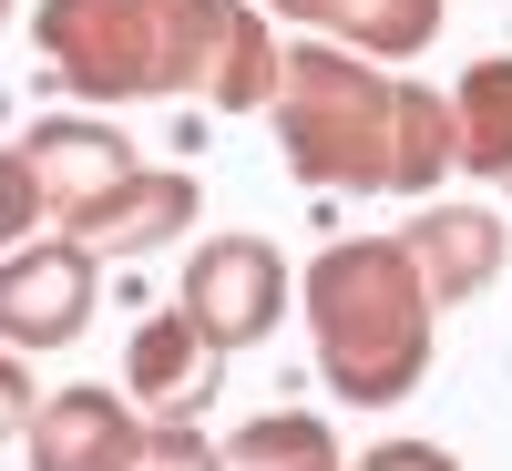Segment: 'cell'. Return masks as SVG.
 I'll list each match as a JSON object with an SVG mask.
<instances>
[{
  "mask_svg": "<svg viewBox=\"0 0 512 471\" xmlns=\"http://www.w3.org/2000/svg\"><path fill=\"white\" fill-rule=\"evenodd\" d=\"M256 11H277L318 41H349L369 62H420L441 41V0H256Z\"/></svg>",
  "mask_w": 512,
  "mask_h": 471,
  "instance_id": "8fae6325",
  "label": "cell"
},
{
  "mask_svg": "<svg viewBox=\"0 0 512 471\" xmlns=\"http://www.w3.org/2000/svg\"><path fill=\"white\" fill-rule=\"evenodd\" d=\"M195 216H205V185L185 175V164H144V175L123 185V195H103L72 236L93 246V256H154V246L195 236Z\"/></svg>",
  "mask_w": 512,
  "mask_h": 471,
  "instance_id": "30bf717a",
  "label": "cell"
},
{
  "mask_svg": "<svg viewBox=\"0 0 512 471\" xmlns=\"http://www.w3.org/2000/svg\"><path fill=\"white\" fill-rule=\"evenodd\" d=\"M123 390H134V410H154V420H195L205 400H226V349L185 308H154L134 328V349H123Z\"/></svg>",
  "mask_w": 512,
  "mask_h": 471,
  "instance_id": "8992f818",
  "label": "cell"
},
{
  "mask_svg": "<svg viewBox=\"0 0 512 471\" xmlns=\"http://www.w3.org/2000/svg\"><path fill=\"white\" fill-rule=\"evenodd\" d=\"M502 195H512V175H502Z\"/></svg>",
  "mask_w": 512,
  "mask_h": 471,
  "instance_id": "d6986e66",
  "label": "cell"
},
{
  "mask_svg": "<svg viewBox=\"0 0 512 471\" xmlns=\"http://www.w3.org/2000/svg\"><path fill=\"white\" fill-rule=\"evenodd\" d=\"M21 154H31V175H41V195H52V216H62V226H82L103 195H123V185L144 175L134 144H123L113 123H93V113H52V123H31Z\"/></svg>",
  "mask_w": 512,
  "mask_h": 471,
  "instance_id": "52a82bcc",
  "label": "cell"
},
{
  "mask_svg": "<svg viewBox=\"0 0 512 471\" xmlns=\"http://www.w3.org/2000/svg\"><path fill=\"white\" fill-rule=\"evenodd\" d=\"M277 164L318 195H390L400 185V82L349 41H287V82H277Z\"/></svg>",
  "mask_w": 512,
  "mask_h": 471,
  "instance_id": "3957f363",
  "label": "cell"
},
{
  "mask_svg": "<svg viewBox=\"0 0 512 471\" xmlns=\"http://www.w3.org/2000/svg\"><path fill=\"white\" fill-rule=\"evenodd\" d=\"M0 21H11V0H0Z\"/></svg>",
  "mask_w": 512,
  "mask_h": 471,
  "instance_id": "ac0fdd59",
  "label": "cell"
},
{
  "mask_svg": "<svg viewBox=\"0 0 512 471\" xmlns=\"http://www.w3.org/2000/svg\"><path fill=\"white\" fill-rule=\"evenodd\" d=\"M400 246H410V267H420V287H431L441 308L482 297V287L512 267V236H502V216H492V205H441V195L400 226Z\"/></svg>",
  "mask_w": 512,
  "mask_h": 471,
  "instance_id": "ba28073f",
  "label": "cell"
},
{
  "mask_svg": "<svg viewBox=\"0 0 512 471\" xmlns=\"http://www.w3.org/2000/svg\"><path fill=\"white\" fill-rule=\"evenodd\" d=\"M308 471H349V461H308Z\"/></svg>",
  "mask_w": 512,
  "mask_h": 471,
  "instance_id": "e0dca14e",
  "label": "cell"
},
{
  "mask_svg": "<svg viewBox=\"0 0 512 471\" xmlns=\"http://www.w3.org/2000/svg\"><path fill=\"white\" fill-rule=\"evenodd\" d=\"M31 52L72 103L205 93L216 113H267L287 82V41L256 0H41Z\"/></svg>",
  "mask_w": 512,
  "mask_h": 471,
  "instance_id": "6da1fadb",
  "label": "cell"
},
{
  "mask_svg": "<svg viewBox=\"0 0 512 471\" xmlns=\"http://www.w3.org/2000/svg\"><path fill=\"white\" fill-rule=\"evenodd\" d=\"M349 471H461V461H451L441 441H369Z\"/></svg>",
  "mask_w": 512,
  "mask_h": 471,
  "instance_id": "2e32d148",
  "label": "cell"
},
{
  "mask_svg": "<svg viewBox=\"0 0 512 471\" xmlns=\"http://www.w3.org/2000/svg\"><path fill=\"white\" fill-rule=\"evenodd\" d=\"M451 134H461V175H512V52L472 62L451 93Z\"/></svg>",
  "mask_w": 512,
  "mask_h": 471,
  "instance_id": "7c38bea8",
  "label": "cell"
},
{
  "mask_svg": "<svg viewBox=\"0 0 512 471\" xmlns=\"http://www.w3.org/2000/svg\"><path fill=\"white\" fill-rule=\"evenodd\" d=\"M134 471H226V441H205L195 420H144Z\"/></svg>",
  "mask_w": 512,
  "mask_h": 471,
  "instance_id": "4fadbf2b",
  "label": "cell"
},
{
  "mask_svg": "<svg viewBox=\"0 0 512 471\" xmlns=\"http://www.w3.org/2000/svg\"><path fill=\"white\" fill-rule=\"evenodd\" d=\"M287 297H297V277H287V256H277L267 236H195V246H185L175 308H185L205 338H216L226 359L256 349V338H277Z\"/></svg>",
  "mask_w": 512,
  "mask_h": 471,
  "instance_id": "277c9868",
  "label": "cell"
},
{
  "mask_svg": "<svg viewBox=\"0 0 512 471\" xmlns=\"http://www.w3.org/2000/svg\"><path fill=\"white\" fill-rule=\"evenodd\" d=\"M297 308H308V349L328 400L349 410H390L431 379V338H441V297L420 287L400 236H338L297 267Z\"/></svg>",
  "mask_w": 512,
  "mask_h": 471,
  "instance_id": "7a4b0ae2",
  "label": "cell"
},
{
  "mask_svg": "<svg viewBox=\"0 0 512 471\" xmlns=\"http://www.w3.org/2000/svg\"><path fill=\"white\" fill-rule=\"evenodd\" d=\"M41 216H52V195H41L31 154H21V144H0V246H21Z\"/></svg>",
  "mask_w": 512,
  "mask_h": 471,
  "instance_id": "5bb4252c",
  "label": "cell"
},
{
  "mask_svg": "<svg viewBox=\"0 0 512 471\" xmlns=\"http://www.w3.org/2000/svg\"><path fill=\"white\" fill-rule=\"evenodd\" d=\"M134 451H144V420H134V400L123 390H52L41 400V420H31V471H134Z\"/></svg>",
  "mask_w": 512,
  "mask_h": 471,
  "instance_id": "9c48e42d",
  "label": "cell"
},
{
  "mask_svg": "<svg viewBox=\"0 0 512 471\" xmlns=\"http://www.w3.org/2000/svg\"><path fill=\"white\" fill-rule=\"evenodd\" d=\"M31 420H41V379L21 349H0V441H31Z\"/></svg>",
  "mask_w": 512,
  "mask_h": 471,
  "instance_id": "9a60e30c",
  "label": "cell"
},
{
  "mask_svg": "<svg viewBox=\"0 0 512 471\" xmlns=\"http://www.w3.org/2000/svg\"><path fill=\"white\" fill-rule=\"evenodd\" d=\"M93 297H103V256L82 236H41L0 256V349H72L93 328Z\"/></svg>",
  "mask_w": 512,
  "mask_h": 471,
  "instance_id": "5b68a950",
  "label": "cell"
}]
</instances>
